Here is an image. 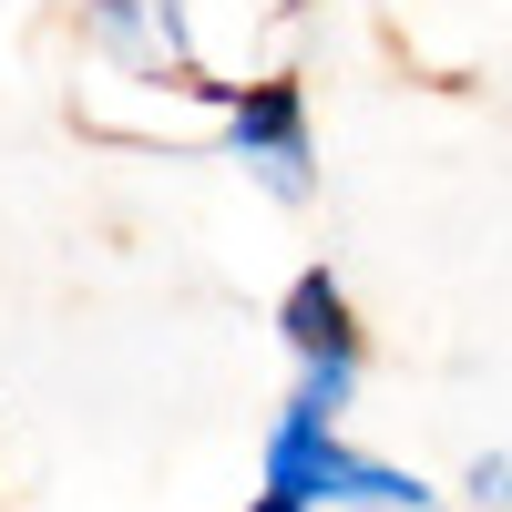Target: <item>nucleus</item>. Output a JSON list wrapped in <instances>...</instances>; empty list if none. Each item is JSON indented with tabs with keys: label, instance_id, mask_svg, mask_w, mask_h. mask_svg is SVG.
Returning a JSON list of instances; mask_svg holds the SVG:
<instances>
[{
	"label": "nucleus",
	"instance_id": "obj_4",
	"mask_svg": "<svg viewBox=\"0 0 512 512\" xmlns=\"http://www.w3.org/2000/svg\"><path fill=\"white\" fill-rule=\"evenodd\" d=\"M277 338H287L297 369H359V359H369V328H359L349 287H338L328 267H297V277H287V297H277Z\"/></svg>",
	"mask_w": 512,
	"mask_h": 512
},
{
	"label": "nucleus",
	"instance_id": "obj_3",
	"mask_svg": "<svg viewBox=\"0 0 512 512\" xmlns=\"http://www.w3.org/2000/svg\"><path fill=\"white\" fill-rule=\"evenodd\" d=\"M82 31H93V52L123 62L134 82H175L195 93V31H185V0H82Z\"/></svg>",
	"mask_w": 512,
	"mask_h": 512
},
{
	"label": "nucleus",
	"instance_id": "obj_6",
	"mask_svg": "<svg viewBox=\"0 0 512 512\" xmlns=\"http://www.w3.org/2000/svg\"><path fill=\"white\" fill-rule=\"evenodd\" d=\"M236 512H297V502H287V492H256V502H236Z\"/></svg>",
	"mask_w": 512,
	"mask_h": 512
},
{
	"label": "nucleus",
	"instance_id": "obj_1",
	"mask_svg": "<svg viewBox=\"0 0 512 512\" xmlns=\"http://www.w3.org/2000/svg\"><path fill=\"white\" fill-rule=\"evenodd\" d=\"M267 492H287L297 512H431L441 502L420 472L349 451L328 420H297V410H277V431H267Z\"/></svg>",
	"mask_w": 512,
	"mask_h": 512
},
{
	"label": "nucleus",
	"instance_id": "obj_5",
	"mask_svg": "<svg viewBox=\"0 0 512 512\" xmlns=\"http://www.w3.org/2000/svg\"><path fill=\"white\" fill-rule=\"evenodd\" d=\"M461 492H472L482 512H512V461H502V451H482L472 472H461Z\"/></svg>",
	"mask_w": 512,
	"mask_h": 512
},
{
	"label": "nucleus",
	"instance_id": "obj_2",
	"mask_svg": "<svg viewBox=\"0 0 512 512\" xmlns=\"http://www.w3.org/2000/svg\"><path fill=\"white\" fill-rule=\"evenodd\" d=\"M216 93V113H226V164L246 185H267L277 205H308L318 195V123H308V93H297L287 72H267V82H205Z\"/></svg>",
	"mask_w": 512,
	"mask_h": 512
}]
</instances>
